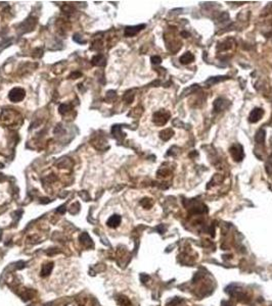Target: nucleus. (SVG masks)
<instances>
[{"label":"nucleus","mask_w":272,"mask_h":306,"mask_svg":"<svg viewBox=\"0 0 272 306\" xmlns=\"http://www.w3.org/2000/svg\"><path fill=\"white\" fill-rule=\"evenodd\" d=\"M25 94H26V92H25L24 89L14 88L10 92H9L8 98H9V100L12 102H21L25 98Z\"/></svg>","instance_id":"obj_1"},{"label":"nucleus","mask_w":272,"mask_h":306,"mask_svg":"<svg viewBox=\"0 0 272 306\" xmlns=\"http://www.w3.org/2000/svg\"><path fill=\"white\" fill-rule=\"evenodd\" d=\"M169 117H170L169 112L165 110H160L154 114V123L158 124V126H163L168 121Z\"/></svg>","instance_id":"obj_2"},{"label":"nucleus","mask_w":272,"mask_h":306,"mask_svg":"<svg viewBox=\"0 0 272 306\" xmlns=\"http://www.w3.org/2000/svg\"><path fill=\"white\" fill-rule=\"evenodd\" d=\"M230 154H231L232 158L235 161H237V162L242 161V158H243V156H245V154H243V150H242V145L234 144V145L231 146V148H230Z\"/></svg>","instance_id":"obj_3"},{"label":"nucleus","mask_w":272,"mask_h":306,"mask_svg":"<svg viewBox=\"0 0 272 306\" xmlns=\"http://www.w3.org/2000/svg\"><path fill=\"white\" fill-rule=\"evenodd\" d=\"M264 114V110L262 108H255L253 109L252 112L250 113L249 117V121L250 123H257L262 118Z\"/></svg>","instance_id":"obj_4"},{"label":"nucleus","mask_w":272,"mask_h":306,"mask_svg":"<svg viewBox=\"0 0 272 306\" xmlns=\"http://www.w3.org/2000/svg\"><path fill=\"white\" fill-rule=\"evenodd\" d=\"M145 27V25H139V26H134V27H127L125 29V36L127 37H132L135 36L137 33L140 32L143 28Z\"/></svg>","instance_id":"obj_5"},{"label":"nucleus","mask_w":272,"mask_h":306,"mask_svg":"<svg viewBox=\"0 0 272 306\" xmlns=\"http://www.w3.org/2000/svg\"><path fill=\"white\" fill-rule=\"evenodd\" d=\"M228 105H229V102H228L227 100H225V99H223V98H218L217 100L214 102V109L217 112H219V111H221V110H223V109L226 108Z\"/></svg>","instance_id":"obj_6"},{"label":"nucleus","mask_w":272,"mask_h":306,"mask_svg":"<svg viewBox=\"0 0 272 306\" xmlns=\"http://www.w3.org/2000/svg\"><path fill=\"white\" fill-rule=\"evenodd\" d=\"M121 220H122V218H121L120 215L114 214L108 220L107 224H108V227H109V228H117L119 224H121Z\"/></svg>","instance_id":"obj_7"},{"label":"nucleus","mask_w":272,"mask_h":306,"mask_svg":"<svg viewBox=\"0 0 272 306\" xmlns=\"http://www.w3.org/2000/svg\"><path fill=\"white\" fill-rule=\"evenodd\" d=\"M80 241L84 246H86V247H93V242L87 233H83L82 235L80 236Z\"/></svg>","instance_id":"obj_8"},{"label":"nucleus","mask_w":272,"mask_h":306,"mask_svg":"<svg viewBox=\"0 0 272 306\" xmlns=\"http://www.w3.org/2000/svg\"><path fill=\"white\" fill-rule=\"evenodd\" d=\"M92 63L94 65H97V67H102V65L105 64V57L101 54L95 55L92 58Z\"/></svg>","instance_id":"obj_9"},{"label":"nucleus","mask_w":272,"mask_h":306,"mask_svg":"<svg viewBox=\"0 0 272 306\" xmlns=\"http://www.w3.org/2000/svg\"><path fill=\"white\" fill-rule=\"evenodd\" d=\"M193 59H195V56H193L190 52H186L180 57V62L183 64H187L189 62H191Z\"/></svg>","instance_id":"obj_10"},{"label":"nucleus","mask_w":272,"mask_h":306,"mask_svg":"<svg viewBox=\"0 0 272 306\" xmlns=\"http://www.w3.org/2000/svg\"><path fill=\"white\" fill-rule=\"evenodd\" d=\"M52 268H53V263H52V262H50V263H47V264H44L42 266V270H41V276L42 277L48 276V274L51 273Z\"/></svg>","instance_id":"obj_11"},{"label":"nucleus","mask_w":272,"mask_h":306,"mask_svg":"<svg viewBox=\"0 0 272 306\" xmlns=\"http://www.w3.org/2000/svg\"><path fill=\"white\" fill-rule=\"evenodd\" d=\"M173 135H174V133H173V131H172L171 129L164 130V131H162V132L160 133L161 139H162V140H164V141H167V140L170 139Z\"/></svg>","instance_id":"obj_12"},{"label":"nucleus","mask_w":272,"mask_h":306,"mask_svg":"<svg viewBox=\"0 0 272 306\" xmlns=\"http://www.w3.org/2000/svg\"><path fill=\"white\" fill-rule=\"evenodd\" d=\"M255 140L256 142L259 143V144H262L265 140V131L264 130H259L257 134L255 136Z\"/></svg>","instance_id":"obj_13"},{"label":"nucleus","mask_w":272,"mask_h":306,"mask_svg":"<svg viewBox=\"0 0 272 306\" xmlns=\"http://www.w3.org/2000/svg\"><path fill=\"white\" fill-rule=\"evenodd\" d=\"M224 78H226V77H222V76H219V77H212L210 78L209 80L206 81V84H209V85H214V84H217L219 82H221V81H223L224 80Z\"/></svg>","instance_id":"obj_14"},{"label":"nucleus","mask_w":272,"mask_h":306,"mask_svg":"<svg viewBox=\"0 0 272 306\" xmlns=\"http://www.w3.org/2000/svg\"><path fill=\"white\" fill-rule=\"evenodd\" d=\"M71 109H72V105H70V104H61V106H59L58 110H59V113L61 114H65V113H67L68 111H70Z\"/></svg>","instance_id":"obj_15"},{"label":"nucleus","mask_w":272,"mask_h":306,"mask_svg":"<svg viewBox=\"0 0 272 306\" xmlns=\"http://www.w3.org/2000/svg\"><path fill=\"white\" fill-rule=\"evenodd\" d=\"M118 303L120 304V305L127 306V305H129V304H130V301L128 300V299H127L126 297H124V296H122V297L118 298Z\"/></svg>","instance_id":"obj_16"},{"label":"nucleus","mask_w":272,"mask_h":306,"mask_svg":"<svg viewBox=\"0 0 272 306\" xmlns=\"http://www.w3.org/2000/svg\"><path fill=\"white\" fill-rule=\"evenodd\" d=\"M161 61H162V59H161L160 56H152V63L159 64V63H161Z\"/></svg>","instance_id":"obj_17"},{"label":"nucleus","mask_w":272,"mask_h":306,"mask_svg":"<svg viewBox=\"0 0 272 306\" xmlns=\"http://www.w3.org/2000/svg\"><path fill=\"white\" fill-rule=\"evenodd\" d=\"M80 196L84 199V200H86V201L88 200V197H87V195H86V192H85V191L81 192V193H80Z\"/></svg>","instance_id":"obj_18"},{"label":"nucleus","mask_w":272,"mask_h":306,"mask_svg":"<svg viewBox=\"0 0 272 306\" xmlns=\"http://www.w3.org/2000/svg\"><path fill=\"white\" fill-rule=\"evenodd\" d=\"M56 211L59 212V213H65V206H61V207H59V209H57V210H56Z\"/></svg>","instance_id":"obj_19"},{"label":"nucleus","mask_w":272,"mask_h":306,"mask_svg":"<svg viewBox=\"0 0 272 306\" xmlns=\"http://www.w3.org/2000/svg\"><path fill=\"white\" fill-rule=\"evenodd\" d=\"M81 76V74L80 73H74V74H72V78H74V79H77L78 77H80Z\"/></svg>","instance_id":"obj_20"}]
</instances>
